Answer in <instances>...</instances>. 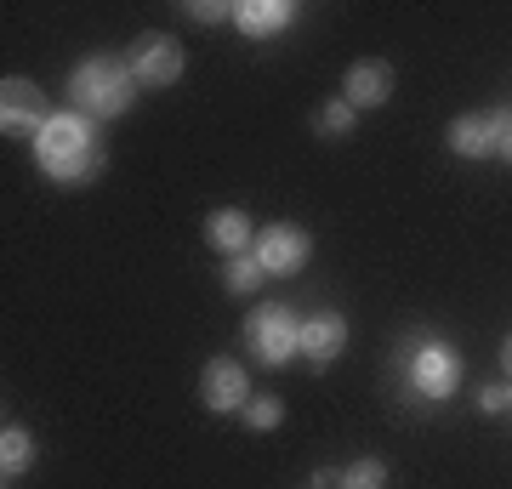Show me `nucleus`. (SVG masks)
<instances>
[{
  "label": "nucleus",
  "instance_id": "19",
  "mask_svg": "<svg viewBox=\"0 0 512 489\" xmlns=\"http://www.w3.org/2000/svg\"><path fill=\"white\" fill-rule=\"evenodd\" d=\"M490 126H495V160L512 165V109H490Z\"/></svg>",
  "mask_w": 512,
  "mask_h": 489
},
{
  "label": "nucleus",
  "instance_id": "10",
  "mask_svg": "<svg viewBox=\"0 0 512 489\" xmlns=\"http://www.w3.org/2000/svg\"><path fill=\"white\" fill-rule=\"evenodd\" d=\"M342 97H348L353 109H376L393 97V63L382 57H359L348 74H342Z\"/></svg>",
  "mask_w": 512,
  "mask_h": 489
},
{
  "label": "nucleus",
  "instance_id": "12",
  "mask_svg": "<svg viewBox=\"0 0 512 489\" xmlns=\"http://www.w3.org/2000/svg\"><path fill=\"white\" fill-rule=\"evenodd\" d=\"M205 245H211V251H222V256H245V251L256 245L251 217H245L239 205H222V211H211V217H205Z\"/></svg>",
  "mask_w": 512,
  "mask_h": 489
},
{
  "label": "nucleus",
  "instance_id": "3",
  "mask_svg": "<svg viewBox=\"0 0 512 489\" xmlns=\"http://www.w3.org/2000/svg\"><path fill=\"white\" fill-rule=\"evenodd\" d=\"M245 353H251L256 364H268V370L296 359V353H302V319H296V308L262 302V308L245 313Z\"/></svg>",
  "mask_w": 512,
  "mask_h": 489
},
{
  "label": "nucleus",
  "instance_id": "13",
  "mask_svg": "<svg viewBox=\"0 0 512 489\" xmlns=\"http://www.w3.org/2000/svg\"><path fill=\"white\" fill-rule=\"evenodd\" d=\"M444 143H450V154H461V160H495V126H490V114H461V120H450Z\"/></svg>",
  "mask_w": 512,
  "mask_h": 489
},
{
  "label": "nucleus",
  "instance_id": "9",
  "mask_svg": "<svg viewBox=\"0 0 512 489\" xmlns=\"http://www.w3.org/2000/svg\"><path fill=\"white\" fill-rule=\"evenodd\" d=\"M342 347H348V319L336 308L302 319V359H308L313 370H330V364L342 359Z\"/></svg>",
  "mask_w": 512,
  "mask_h": 489
},
{
  "label": "nucleus",
  "instance_id": "8",
  "mask_svg": "<svg viewBox=\"0 0 512 489\" xmlns=\"http://www.w3.org/2000/svg\"><path fill=\"white\" fill-rule=\"evenodd\" d=\"M200 399L211 416H245V404H251V376H245V364L239 359H211L200 376Z\"/></svg>",
  "mask_w": 512,
  "mask_h": 489
},
{
  "label": "nucleus",
  "instance_id": "2",
  "mask_svg": "<svg viewBox=\"0 0 512 489\" xmlns=\"http://www.w3.org/2000/svg\"><path fill=\"white\" fill-rule=\"evenodd\" d=\"M74 114H86V120H120V114L137 103V74H131L126 57L114 52H97V57H80L69 74V86H63Z\"/></svg>",
  "mask_w": 512,
  "mask_h": 489
},
{
  "label": "nucleus",
  "instance_id": "21",
  "mask_svg": "<svg viewBox=\"0 0 512 489\" xmlns=\"http://www.w3.org/2000/svg\"><path fill=\"white\" fill-rule=\"evenodd\" d=\"M188 18H194V23H234V6H222V0H200V6H188Z\"/></svg>",
  "mask_w": 512,
  "mask_h": 489
},
{
  "label": "nucleus",
  "instance_id": "14",
  "mask_svg": "<svg viewBox=\"0 0 512 489\" xmlns=\"http://www.w3.org/2000/svg\"><path fill=\"white\" fill-rule=\"evenodd\" d=\"M29 467H35V433L18 427V421H6V427H0V484L12 489Z\"/></svg>",
  "mask_w": 512,
  "mask_h": 489
},
{
  "label": "nucleus",
  "instance_id": "6",
  "mask_svg": "<svg viewBox=\"0 0 512 489\" xmlns=\"http://www.w3.org/2000/svg\"><path fill=\"white\" fill-rule=\"evenodd\" d=\"M46 120H52L46 91H40L35 80L12 74V80L0 86V131H6V137H29V143H35L40 131H46Z\"/></svg>",
  "mask_w": 512,
  "mask_h": 489
},
{
  "label": "nucleus",
  "instance_id": "22",
  "mask_svg": "<svg viewBox=\"0 0 512 489\" xmlns=\"http://www.w3.org/2000/svg\"><path fill=\"white\" fill-rule=\"evenodd\" d=\"M336 478H342V472H330V467H319V472H313V489H336Z\"/></svg>",
  "mask_w": 512,
  "mask_h": 489
},
{
  "label": "nucleus",
  "instance_id": "4",
  "mask_svg": "<svg viewBox=\"0 0 512 489\" xmlns=\"http://www.w3.org/2000/svg\"><path fill=\"white\" fill-rule=\"evenodd\" d=\"M410 387H416L427 404L456 399V387H461V353L450 342H421L416 353H410Z\"/></svg>",
  "mask_w": 512,
  "mask_h": 489
},
{
  "label": "nucleus",
  "instance_id": "23",
  "mask_svg": "<svg viewBox=\"0 0 512 489\" xmlns=\"http://www.w3.org/2000/svg\"><path fill=\"white\" fill-rule=\"evenodd\" d=\"M501 364H507V376H512V336L501 342Z\"/></svg>",
  "mask_w": 512,
  "mask_h": 489
},
{
  "label": "nucleus",
  "instance_id": "18",
  "mask_svg": "<svg viewBox=\"0 0 512 489\" xmlns=\"http://www.w3.org/2000/svg\"><path fill=\"white\" fill-rule=\"evenodd\" d=\"M245 421H251L256 433H274L279 421H285V399H274V393H251V404H245Z\"/></svg>",
  "mask_w": 512,
  "mask_h": 489
},
{
  "label": "nucleus",
  "instance_id": "7",
  "mask_svg": "<svg viewBox=\"0 0 512 489\" xmlns=\"http://www.w3.org/2000/svg\"><path fill=\"white\" fill-rule=\"evenodd\" d=\"M251 256L262 262V273H268V279H285V273L308 268L313 239H308V228H296V222H274V228H256Z\"/></svg>",
  "mask_w": 512,
  "mask_h": 489
},
{
  "label": "nucleus",
  "instance_id": "20",
  "mask_svg": "<svg viewBox=\"0 0 512 489\" xmlns=\"http://www.w3.org/2000/svg\"><path fill=\"white\" fill-rule=\"evenodd\" d=\"M478 410H484V416H501V410H512V387H507V381L478 387Z\"/></svg>",
  "mask_w": 512,
  "mask_h": 489
},
{
  "label": "nucleus",
  "instance_id": "16",
  "mask_svg": "<svg viewBox=\"0 0 512 489\" xmlns=\"http://www.w3.org/2000/svg\"><path fill=\"white\" fill-rule=\"evenodd\" d=\"M336 489H387V467L376 461V455H365V461H353V467H342Z\"/></svg>",
  "mask_w": 512,
  "mask_h": 489
},
{
  "label": "nucleus",
  "instance_id": "11",
  "mask_svg": "<svg viewBox=\"0 0 512 489\" xmlns=\"http://www.w3.org/2000/svg\"><path fill=\"white\" fill-rule=\"evenodd\" d=\"M296 23V6L291 0H239L234 6V29L245 40H274Z\"/></svg>",
  "mask_w": 512,
  "mask_h": 489
},
{
  "label": "nucleus",
  "instance_id": "1",
  "mask_svg": "<svg viewBox=\"0 0 512 489\" xmlns=\"http://www.w3.org/2000/svg\"><path fill=\"white\" fill-rule=\"evenodd\" d=\"M35 160L52 182H69L74 188V182H92L109 154H103L97 120H86V114H74V109H57L46 120V131L35 137Z\"/></svg>",
  "mask_w": 512,
  "mask_h": 489
},
{
  "label": "nucleus",
  "instance_id": "15",
  "mask_svg": "<svg viewBox=\"0 0 512 489\" xmlns=\"http://www.w3.org/2000/svg\"><path fill=\"white\" fill-rule=\"evenodd\" d=\"M262 279H268V273H262V262H256L251 251H245V256H228V262H222V285L234 290V296H251Z\"/></svg>",
  "mask_w": 512,
  "mask_h": 489
},
{
  "label": "nucleus",
  "instance_id": "17",
  "mask_svg": "<svg viewBox=\"0 0 512 489\" xmlns=\"http://www.w3.org/2000/svg\"><path fill=\"white\" fill-rule=\"evenodd\" d=\"M313 126H319V137H348L353 131V103L348 97H330L325 109L313 114Z\"/></svg>",
  "mask_w": 512,
  "mask_h": 489
},
{
  "label": "nucleus",
  "instance_id": "5",
  "mask_svg": "<svg viewBox=\"0 0 512 489\" xmlns=\"http://www.w3.org/2000/svg\"><path fill=\"white\" fill-rule=\"evenodd\" d=\"M126 63H131V74H137V86L165 91V86L183 80V40L177 35H137L126 46Z\"/></svg>",
  "mask_w": 512,
  "mask_h": 489
}]
</instances>
